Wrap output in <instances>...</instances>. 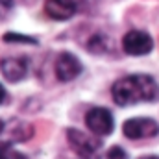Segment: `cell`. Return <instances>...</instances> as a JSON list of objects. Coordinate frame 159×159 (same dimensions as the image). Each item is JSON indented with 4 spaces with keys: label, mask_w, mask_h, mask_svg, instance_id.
Wrapping results in <instances>:
<instances>
[{
    "label": "cell",
    "mask_w": 159,
    "mask_h": 159,
    "mask_svg": "<svg viewBox=\"0 0 159 159\" xmlns=\"http://www.w3.org/2000/svg\"><path fill=\"white\" fill-rule=\"evenodd\" d=\"M111 94L117 106L156 102L159 100V85L148 74H131V76L117 80L111 87Z\"/></svg>",
    "instance_id": "6da1fadb"
},
{
    "label": "cell",
    "mask_w": 159,
    "mask_h": 159,
    "mask_svg": "<svg viewBox=\"0 0 159 159\" xmlns=\"http://www.w3.org/2000/svg\"><path fill=\"white\" fill-rule=\"evenodd\" d=\"M67 139H69L70 148L85 159H94L98 150L102 148V143L98 139H94V137H91L80 129H74V128L67 129Z\"/></svg>",
    "instance_id": "7a4b0ae2"
},
{
    "label": "cell",
    "mask_w": 159,
    "mask_h": 159,
    "mask_svg": "<svg viewBox=\"0 0 159 159\" xmlns=\"http://www.w3.org/2000/svg\"><path fill=\"white\" fill-rule=\"evenodd\" d=\"M122 131L128 139H150L159 133V124L154 119H146V117H137V119H129L124 122Z\"/></svg>",
    "instance_id": "3957f363"
},
{
    "label": "cell",
    "mask_w": 159,
    "mask_h": 159,
    "mask_svg": "<svg viewBox=\"0 0 159 159\" xmlns=\"http://www.w3.org/2000/svg\"><path fill=\"white\" fill-rule=\"evenodd\" d=\"M85 124L94 135H109L113 131V117L107 109L104 107H93L85 115Z\"/></svg>",
    "instance_id": "277c9868"
},
{
    "label": "cell",
    "mask_w": 159,
    "mask_h": 159,
    "mask_svg": "<svg viewBox=\"0 0 159 159\" xmlns=\"http://www.w3.org/2000/svg\"><path fill=\"white\" fill-rule=\"evenodd\" d=\"M122 48L129 56H144L154 48V41L148 34H144L141 30H131L124 35Z\"/></svg>",
    "instance_id": "5b68a950"
},
{
    "label": "cell",
    "mask_w": 159,
    "mask_h": 159,
    "mask_svg": "<svg viewBox=\"0 0 159 159\" xmlns=\"http://www.w3.org/2000/svg\"><path fill=\"white\" fill-rule=\"evenodd\" d=\"M80 72H81V63L76 56H72L69 52L59 54V57L56 61V76L59 81H70L76 76H80Z\"/></svg>",
    "instance_id": "8992f818"
},
{
    "label": "cell",
    "mask_w": 159,
    "mask_h": 159,
    "mask_svg": "<svg viewBox=\"0 0 159 159\" xmlns=\"http://www.w3.org/2000/svg\"><path fill=\"white\" fill-rule=\"evenodd\" d=\"M0 72L7 81H20L28 72V61L24 57H6L0 61Z\"/></svg>",
    "instance_id": "52a82bcc"
},
{
    "label": "cell",
    "mask_w": 159,
    "mask_h": 159,
    "mask_svg": "<svg viewBox=\"0 0 159 159\" xmlns=\"http://www.w3.org/2000/svg\"><path fill=\"white\" fill-rule=\"evenodd\" d=\"M44 11L54 20H67L76 13V4L74 0H46Z\"/></svg>",
    "instance_id": "ba28073f"
},
{
    "label": "cell",
    "mask_w": 159,
    "mask_h": 159,
    "mask_svg": "<svg viewBox=\"0 0 159 159\" xmlns=\"http://www.w3.org/2000/svg\"><path fill=\"white\" fill-rule=\"evenodd\" d=\"M0 159H26V156L17 152L9 143H2L0 144Z\"/></svg>",
    "instance_id": "9c48e42d"
},
{
    "label": "cell",
    "mask_w": 159,
    "mask_h": 159,
    "mask_svg": "<svg viewBox=\"0 0 159 159\" xmlns=\"http://www.w3.org/2000/svg\"><path fill=\"white\" fill-rule=\"evenodd\" d=\"M6 43H30V44H35L37 41L32 39V37H24V35H17V34H6L4 35Z\"/></svg>",
    "instance_id": "30bf717a"
},
{
    "label": "cell",
    "mask_w": 159,
    "mask_h": 159,
    "mask_svg": "<svg viewBox=\"0 0 159 159\" xmlns=\"http://www.w3.org/2000/svg\"><path fill=\"white\" fill-rule=\"evenodd\" d=\"M104 48H106V39L100 37V35L93 37L91 43H89V50H91V52H102Z\"/></svg>",
    "instance_id": "8fae6325"
},
{
    "label": "cell",
    "mask_w": 159,
    "mask_h": 159,
    "mask_svg": "<svg viewBox=\"0 0 159 159\" xmlns=\"http://www.w3.org/2000/svg\"><path fill=\"white\" fill-rule=\"evenodd\" d=\"M107 159H128V156H126V152L120 146H113L107 152Z\"/></svg>",
    "instance_id": "7c38bea8"
},
{
    "label": "cell",
    "mask_w": 159,
    "mask_h": 159,
    "mask_svg": "<svg viewBox=\"0 0 159 159\" xmlns=\"http://www.w3.org/2000/svg\"><path fill=\"white\" fill-rule=\"evenodd\" d=\"M9 7H11V0H0V13L7 11Z\"/></svg>",
    "instance_id": "4fadbf2b"
},
{
    "label": "cell",
    "mask_w": 159,
    "mask_h": 159,
    "mask_svg": "<svg viewBox=\"0 0 159 159\" xmlns=\"http://www.w3.org/2000/svg\"><path fill=\"white\" fill-rule=\"evenodd\" d=\"M4 100H6V89H4V87L0 85V104H2Z\"/></svg>",
    "instance_id": "5bb4252c"
},
{
    "label": "cell",
    "mask_w": 159,
    "mask_h": 159,
    "mask_svg": "<svg viewBox=\"0 0 159 159\" xmlns=\"http://www.w3.org/2000/svg\"><path fill=\"white\" fill-rule=\"evenodd\" d=\"M141 159H159L157 156H144V157H141Z\"/></svg>",
    "instance_id": "9a60e30c"
},
{
    "label": "cell",
    "mask_w": 159,
    "mask_h": 159,
    "mask_svg": "<svg viewBox=\"0 0 159 159\" xmlns=\"http://www.w3.org/2000/svg\"><path fill=\"white\" fill-rule=\"evenodd\" d=\"M2 131H4V122L0 120V133H2Z\"/></svg>",
    "instance_id": "2e32d148"
}]
</instances>
